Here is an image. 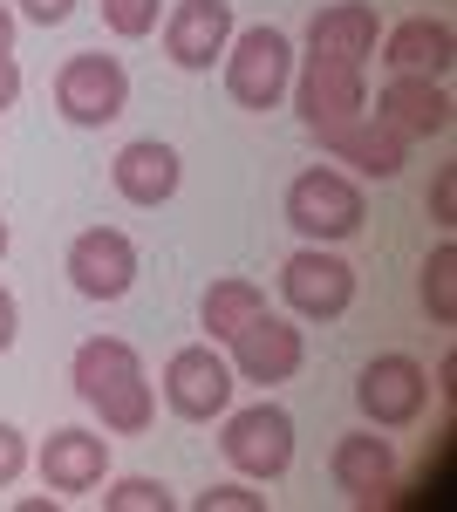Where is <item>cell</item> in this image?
<instances>
[{
  "label": "cell",
  "instance_id": "cell-1",
  "mask_svg": "<svg viewBox=\"0 0 457 512\" xmlns=\"http://www.w3.org/2000/svg\"><path fill=\"white\" fill-rule=\"evenodd\" d=\"M226 96L239 110H280V96L294 89V41L280 28H232L226 41Z\"/></svg>",
  "mask_w": 457,
  "mask_h": 512
},
{
  "label": "cell",
  "instance_id": "cell-2",
  "mask_svg": "<svg viewBox=\"0 0 457 512\" xmlns=\"http://www.w3.org/2000/svg\"><path fill=\"white\" fill-rule=\"evenodd\" d=\"M362 219H369V198H362V185H355L348 171H335V164H314V171H301V178L287 185V226H294L307 246L362 233Z\"/></svg>",
  "mask_w": 457,
  "mask_h": 512
},
{
  "label": "cell",
  "instance_id": "cell-3",
  "mask_svg": "<svg viewBox=\"0 0 457 512\" xmlns=\"http://www.w3.org/2000/svg\"><path fill=\"white\" fill-rule=\"evenodd\" d=\"M55 110L76 123V130H103L130 110V76H123V62L116 55H69L62 69H55Z\"/></svg>",
  "mask_w": 457,
  "mask_h": 512
},
{
  "label": "cell",
  "instance_id": "cell-4",
  "mask_svg": "<svg viewBox=\"0 0 457 512\" xmlns=\"http://www.w3.org/2000/svg\"><path fill=\"white\" fill-rule=\"evenodd\" d=\"M232 362L212 342H185V349L164 362V403H171V417H185V424H212V417H226L232 403Z\"/></svg>",
  "mask_w": 457,
  "mask_h": 512
},
{
  "label": "cell",
  "instance_id": "cell-5",
  "mask_svg": "<svg viewBox=\"0 0 457 512\" xmlns=\"http://www.w3.org/2000/svg\"><path fill=\"white\" fill-rule=\"evenodd\" d=\"M219 451H226L232 472L280 478L287 465H294V417H287L280 403H246V410H232V417H226Z\"/></svg>",
  "mask_w": 457,
  "mask_h": 512
},
{
  "label": "cell",
  "instance_id": "cell-6",
  "mask_svg": "<svg viewBox=\"0 0 457 512\" xmlns=\"http://www.w3.org/2000/svg\"><path fill=\"white\" fill-rule=\"evenodd\" d=\"M280 301L301 321H342L355 308V267L335 260L328 246H301L287 267H280Z\"/></svg>",
  "mask_w": 457,
  "mask_h": 512
},
{
  "label": "cell",
  "instance_id": "cell-7",
  "mask_svg": "<svg viewBox=\"0 0 457 512\" xmlns=\"http://www.w3.org/2000/svg\"><path fill=\"white\" fill-rule=\"evenodd\" d=\"M355 403H362V417H369L376 431H403V424H417L423 403H430V369L403 349L376 355V362L362 369V383H355Z\"/></svg>",
  "mask_w": 457,
  "mask_h": 512
},
{
  "label": "cell",
  "instance_id": "cell-8",
  "mask_svg": "<svg viewBox=\"0 0 457 512\" xmlns=\"http://www.w3.org/2000/svg\"><path fill=\"white\" fill-rule=\"evenodd\" d=\"M69 287L82 301H123L137 287V246L116 226H89L69 239Z\"/></svg>",
  "mask_w": 457,
  "mask_h": 512
},
{
  "label": "cell",
  "instance_id": "cell-9",
  "mask_svg": "<svg viewBox=\"0 0 457 512\" xmlns=\"http://www.w3.org/2000/svg\"><path fill=\"white\" fill-rule=\"evenodd\" d=\"M226 349H232V376H246V383H294L301 362H307L301 328H294L287 315H267V308L246 321Z\"/></svg>",
  "mask_w": 457,
  "mask_h": 512
},
{
  "label": "cell",
  "instance_id": "cell-10",
  "mask_svg": "<svg viewBox=\"0 0 457 512\" xmlns=\"http://www.w3.org/2000/svg\"><path fill=\"white\" fill-rule=\"evenodd\" d=\"M294 110H301L307 130H335V123L362 117V110H369L362 69H355V62H335V55H307L301 82H294Z\"/></svg>",
  "mask_w": 457,
  "mask_h": 512
},
{
  "label": "cell",
  "instance_id": "cell-11",
  "mask_svg": "<svg viewBox=\"0 0 457 512\" xmlns=\"http://www.w3.org/2000/svg\"><path fill=\"white\" fill-rule=\"evenodd\" d=\"M232 41V0H178L164 14V55L185 69V76H205Z\"/></svg>",
  "mask_w": 457,
  "mask_h": 512
},
{
  "label": "cell",
  "instance_id": "cell-12",
  "mask_svg": "<svg viewBox=\"0 0 457 512\" xmlns=\"http://www.w3.org/2000/svg\"><path fill=\"white\" fill-rule=\"evenodd\" d=\"M41 485L48 492H62V499H76V492H96L103 478H110V437L96 431H48V444H41Z\"/></svg>",
  "mask_w": 457,
  "mask_h": 512
},
{
  "label": "cell",
  "instance_id": "cell-13",
  "mask_svg": "<svg viewBox=\"0 0 457 512\" xmlns=\"http://www.w3.org/2000/svg\"><path fill=\"white\" fill-rule=\"evenodd\" d=\"M321 144H328L342 164H355L362 178H396V171L410 164V137H403L396 123H382L376 110H362V117L321 130Z\"/></svg>",
  "mask_w": 457,
  "mask_h": 512
},
{
  "label": "cell",
  "instance_id": "cell-14",
  "mask_svg": "<svg viewBox=\"0 0 457 512\" xmlns=\"http://www.w3.org/2000/svg\"><path fill=\"white\" fill-rule=\"evenodd\" d=\"M451 62H457V35H451V21H437V14H410V21H396V28L382 35V69H389V76L444 82Z\"/></svg>",
  "mask_w": 457,
  "mask_h": 512
},
{
  "label": "cell",
  "instance_id": "cell-15",
  "mask_svg": "<svg viewBox=\"0 0 457 512\" xmlns=\"http://www.w3.org/2000/svg\"><path fill=\"white\" fill-rule=\"evenodd\" d=\"M178 178H185V164H178V151H171V144H157V137H137V144H123V151H116V164H110L116 198L144 205V212H157L164 198L178 192Z\"/></svg>",
  "mask_w": 457,
  "mask_h": 512
},
{
  "label": "cell",
  "instance_id": "cell-16",
  "mask_svg": "<svg viewBox=\"0 0 457 512\" xmlns=\"http://www.w3.org/2000/svg\"><path fill=\"white\" fill-rule=\"evenodd\" d=\"M328 472H335V485H342L355 506H376L382 492L396 485V444L376 437V431H348L328 451Z\"/></svg>",
  "mask_w": 457,
  "mask_h": 512
},
{
  "label": "cell",
  "instance_id": "cell-17",
  "mask_svg": "<svg viewBox=\"0 0 457 512\" xmlns=\"http://www.w3.org/2000/svg\"><path fill=\"white\" fill-rule=\"evenodd\" d=\"M382 41V21L369 0H335V7H321L314 21H307V55H335V62H369Z\"/></svg>",
  "mask_w": 457,
  "mask_h": 512
},
{
  "label": "cell",
  "instance_id": "cell-18",
  "mask_svg": "<svg viewBox=\"0 0 457 512\" xmlns=\"http://www.w3.org/2000/svg\"><path fill=\"white\" fill-rule=\"evenodd\" d=\"M376 117L396 123L403 137H444L451 130V96L430 76H389V89L376 96Z\"/></svg>",
  "mask_w": 457,
  "mask_h": 512
},
{
  "label": "cell",
  "instance_id": "cell-19",
  "mask_svg": "<svg viewBox=\"0 0 457 512\" xmlns=\"http://www.w3.org/2000/svg\"><path fill=\"white\" fill-rule=\"evenodd\" d=\"M137 376H144V355L130 349L123 335H89V342L69 355V383H76L82 403H103L110 390L137 383Z\"/></svg>",
  "mask_w": 457,
  "mask_h": 512
},
{
  "label": "cell",
  "instance_id": "cell-20",
  "mask_svg": "<svg viewBox=\"0 0 457 512\" xmlns=\"http://www.w3.org/2000/svg\"><path fill=\"white\" fill-rule=\"evenodd\" d=\"M267 308V294H260V280H212L205 287V301H198V321H205V342H232L246 321Z\"/></svg>",
  "mask_w": 457,
  "mask_h": 512
},
{
  "label": "cell",
  "instance_id": "cell-21",
  "mask_svg": "<svg viewBox=\"0 0 457 512\" xmlns=\"http://www.w3.org/2000/svg\"><path fill=\"white\" fill-rule=\"evenodd\" d=\"M96 417H103V431L116 437H137V431H151V417H157V396H151V376H137V383H123V390H110L103 403H89Z\"/></svg>",
  "mask_w": 457,
  "mask_h": 512
},
{
  "label": "cell",
  "instance_id": "cell-22",
  "mask_svg": "<svg viewBox=\"0 0 457 512\" xmlns=\"http://www.w3.org/2000/svg\"><path fill=\"white\" fill-rule=\"evenodd\" d=\"M423 308H430V321H444V328L457 321V246L451 239L423 260Z\"/></svg>",
  "mask_w": 457,
  "mask_h": 512
},
{
  "label": "cell",
  "instance_id": "cell-23",
  "mask_svg": "<svg viewBox=\"0 0 457 512\" xmlns=\"http://www.w3.org/2000/svg\"><path fill=\"white\" fill-rule=\"evenodd\" d=\"M178 499L157 485V478H116L110 492H103V512H171Z\"/></svg>",
  "mask_w": 457,
  "mask_h": 512
},
{
  "label": "cell",
  "instance_id": "cell-24",
  "mask_svg": "<svg viewBox=\"0 0 457 512\" xmlns=\"http://www.w3.org/2000/svg\"><path fill=\"white\" fill-rule=\"evenodd\" d=\"M157 14H164V0H103V28L116 41H144L157 28Z\"/></svg>",
  "mask_w": 457,
  "mask_h": 512
},
{
  "label": "cell",
  "instance_id": "cell-25",
  "mask_svg": "<svg viewBox=\"0 0 457 512\" xmlns=\"http://www.w3.org/2000/svg\"><path fill=\"white\" fill-rule=\"evenodd\" d=\"M198 512H267V499L246 485H212V492H198Z\"/></svg>",
  "mask_w": 457,
  "mask_h": 512
},
{
  "label": "cell",
  "instance_id": "cell-26",
  "mask_svg": "<svg viewBox=\"0 0 457 512\" xmlns=\"http://www.w3.org/2000/svg\"><path fill=\"white\" fill-rule=\"evenodd\" d=\"M430 219L437 226H457V164H444L437 185H430Z\"/></svg>",
  "mask_w": 457,
  "mask_h": 512
},
{
  "label": "cell",
  "instance_id": "cell-27",
  "mask_svg": "<svg viewBox=\"0 0 457 512\" xmlns=\"http://www.w3.org/2000/svg\"><path fill=\"white\" fill-rule=\"evenodd\" d=\"M21 472H28V437L14 424H0V485H14Z\"/></svg>",
  "mask_w": 457,
  "mask_h": 512
},
{
  "label": "cell",
  "instance_id": "cell-28",
  "mask_svg": "<svg viewBox=\"0 0 457 512\" xmlns=\"http://www.w3.org/2000/svg\"><path fill=\"white\" fill-rule=\"evenodd\" d=\"M14 7H21L35 28H62V21L76 14V0H14Z\"/></svg>",
  "mask_w": 457,
  "mask_h": 512
},
{
  "label": "cell",
  "instance_id": "cell-29",
  "mask_svg": "<svg viewBox=\"0 0 457 512\" xmlns=\"http://www.w3.org/2000/svg\"><path fill=\"white\" fill-rule=\"evenodd\" d=\"M14 103H21V62H14V55H0V117H7Z\"/></svg>",
  "mask_w": 457,
  "mask_h": 512
},
{
  "label": "cell",
  "instance_id": "cell-30",
  "mask_svg": "<svg viewBox=\"0 0 457 512\" xmlns=\"http://www.w3.org/2000/svg\"><path fill=\"white\" fill-rule=\"evenodd\" d=\"M14 335H21V308H14V294L0 287V355L14 349Z\"/></svg>",
  "mask_w": 457,
  "mask_h": 512
},
{
  "label": "cell",
  "instance_id": "cell-31",
  "mask_svg": "<svg viewBox=\"0 0 457 512\" xmlns=\"http://www.w3.org/2000/svg\"><path fill=\"white\" fill-rule=\"evenodd\" d=\"M0 55H14V7L0 0Z\"/></svg>",
  "mask_w": 457,
  "mask_h": 512
},
{
  "label": "cell",
  "instance_id": "cell-32",
  "mask_svg": "<svg viewBox=\"0 0 457 512\" xmlns=\"http://www.w3.org/2000/svg\"><path fill=\"white\" fill-rule=\"evenodd\" d=\"M7 239H14V233H7V219H0V260H7Z\"/></svg>",
  "mask_w": 457,
  "mask_h": 512
}]
</instances>
